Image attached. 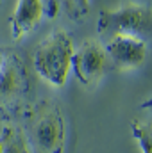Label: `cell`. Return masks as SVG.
<instances>
[{
	"label": "cell",
	"mask_w": 152,
	"mask_h": 153,
	"mask_svg": "<svg viewBox=\"0 0 152 153\" xmlns=\"http://www.w3.org/2000/svg\"><path fill=\"white\" fill-rule=\"evenodd\" d=\"M75 52V45L72 38L57 29L39 43L34 52V70L43 80H47L54 87L65 85L68 73L72 70V57Z\"/></svg>",
	"instance_id": "2"
},
{
	"label": "cell",
	"mask_w": 152,
	"mask_h": 153,
	"mask_svg": "<svg viewBox=\"0 0 152 153\" xmlns=\"http://www.w3.org/2000/svg\"><path fill=\"white\" fill-rule=\"evenodd\" d=\"M4 62H5V61H4V55L0 53V75H2V71H4Z\"/></svg>",
	"instance_id": "12"
},
{
	"label": "cell",
	"mask_w": 152,
	"mask_h": 153,
	"mask_svg": "<svg viewBox=\"0 0 152 153\" xmlns=\"http://www.w3.org/2000/svg\"><path fill=\"white\" fill-rule=\"evenodd\" d=\"M66 9L72 18H81L90 9V0H66Z\"/></svg>",
	"instance_id": "10"
},
{
	"label": "cell",
	"mask_w": 152,
	"mask_h": 153,
	"mask_svg": "<svg viewBox=\"0 0 152 153\" xmlns=\"http://www.w3.org/2000/svg\"><path fill=\"white\" fill-rule=\"evenodd\" d=\"M25 137L32 153H65L66 125L57 103L38 102L25 117Z\"/></svg>",
	"instance_id": "1"
},
{
	"label": "cell",
	"mask_w": 152,
	"mask_h": 153,
	"mask_svg": "<svg viewBox=\"0 0 152 153\" xmlns=\"http://www.w3.org/2000/svg\"><path fill=\"white\" fill-rule=\"evenodd\" d=\"M141 109H152V96L149 100H145L143 103H141Z\"/></svg>",
	"instance_id": "11"
},
{
	"label": "cell",
	"mask_w": 152,
	"mask_h": 153,
	"mask_svg": "<svg viewBox=\"0 0 152 153\" xmlns=\"http://www.w3.org/2000/svg\"><path fill=\"white\" fill-rule=\"evenodd\" d=\"M109 59L104 45L99 39H88L75 48L72 57V70L82 85H95L108 70Z\"/></svg>",
	"instance_id": "5"
},
{
	"label": "cell",
	"mask_w": 152,
	"mask_h": 153,
	"mask_svg": "<svg viewBox=\"0 0 152 153\" xmlns=\"http://www.w3.org/2000/svg\"><path fill=\"white\" fill-rule=\"evenodd\" d=\"M45 16L43 0H18L11 14V36L14 41L25 38Z\"/></svg>",
	"instance_id": "6"
},
{
	"label": "cell",
	"mask_w": 152,
	"mask_h": 153,
	"mask_svg": "<svg viewBox=\"0 0 152 153\" xmlns=\"http://www.w3.org/2000/svg\"><path fill=\"white\" fill-rule=\"evenodd\" d=\"M22 91V71L16 62H4V71L0 75V100H13Z\"/></svg>",
	"instance_id": "8"
},
{
	"label": "cell",
	"mask_w": 152,
	"mask_h": 153,
	"mask_svg": "<svg viewBox=\"0 0 152 153\" xmlns=\"http://www.w3.org/2000/svg\"><path fill=\"white\" fill-rule=\"evenodd\" d=\"M131 134L136 139L141 153H152V123L145 119H134L131 123Z\"/></svg>",
	"instance_id": "9"
},
{
	"label": "cell",
	"mask_w": 152,
	"mask_h": 153,
	"mask_svg": "<svg viewBox=\"0 0 152 153\" xmlns=\"http://www.w3.org/2000/svg\"><path fill=\"white\" fill-rule=\"evenodd\" d=\"M97 30L100 39L125 34L149 45L152 41V5L131 2L114 9H104L99 16Z\"/></svg>",
	"instance_id": "3"
},
{
	"label": "cell",
	"mask_w": 152,
	"mask_h": 153,
	"mask_svg": "<svg viewBox=\"0 0 152 153\" xmlns=\"http://www.w3.org/2000/svg\"><path fill=\"white\" fill-rule=\"evenodd\" d=\"M104 45L109 62L118 71H131L140 68L149 53V45L141 39L125 34H113L106 39H99Z\"/></svg>",
	"instance_id": "4"
},
{
	"label": "cell",
	"mask_w": 152,
	"mask_h": 153,
	"mask_svg": "<svg viewBox=\"0 0 152 153\" xmlns=\"http://www.w3.org/2000/svg\"><path fill=\"white\" fill-rule=\"evenodd\" d=\"M0 153H32L25 132L13 123H5L0 130Z\"/></svg>",
	"instance_id": "7"
}]
</instances>
